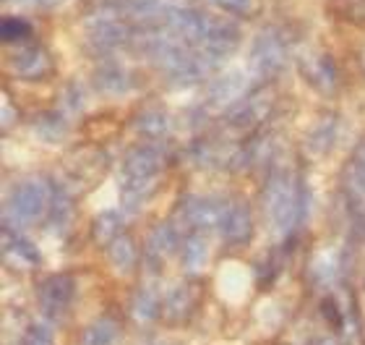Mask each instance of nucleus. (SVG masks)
<instances>
[{
  "label": "nucleus",
  "instance_id": "nucleus-1",
  "mask_svg": "<svg viewBox=\"0 0 365 345\" xmlns=\"http://www.w3.org/2000/svg\"><path fill=\"white\" fill-rule=\"evenodd\" d=\"M160 26H168L170 31H175L178 37L209 53L214 61H222L225 55L232 53L237 45V37H240L235 26L220 19V16L206 14L201 8L178 6V3H168Z\"/></svg>",
  "mask_w": 365,
  "mask_h": 345
},
{
  "label": "nucleus",
  "instance_id": "nucleus-2",
  "mask_svg": "<svg viewBox=\"0 0 365 345\" xmlns=\"http://www.w3.org/2000/svg\"><path fill=\"white\" fill-rule=\"evenodd\" d=\"M264 207L274 228L287 236L305 217V186L287 170H272L264 186Z\"/></svg>",
  "mask_w": 365,
  "mask_h": 345
},
{
  "label": "nucleus",
  "instance_id": "nucleus-3",
  "mask_svg": "<svg viewBox=\"0 0 365 345\" xmlns=\"http://www.w3.org/2000/svg\"><path fill=\"white\" fill-rule=\"evenodd\" d=\"M165 168V152L160 146L144 144L130 149L128 157L123 160L120 178H123V207L133 212L146 201V196L152 194V186L157 176Z\"/></svg>",
  "mask_w": 365,
  "mask_h": 345
},
{
  "label": "nucleus",
  "instance_id": "nucleus-4",
  "mask_svg": "<svg viewBox=\"0 0 365 345\" xmlns=\"http://www.w3.org/2000/svg\"><path fill=\"white\" fill-rule=\"evenodd\" d=\"M53 204V191L45 181L29 178L14 186V191L8 196L6 204V225L21 228V225H34L45 215H50Z\"/></svg>",
  "mask_w": 365,
  "mask_h": 345
},
{
  "label": "nucleus",
  "instance_id": "nucleus-5",
  "mask_svg": "<svg viewBox=\"0 0 365 345\" xmlns=\"http://www.w3.org/2000/svg\"><path fill=\"white\" fill-rule=\"evenodd\" d=\"M39 306L47 316L53 319H61L68 306L73 304V296H76V280L71 275H53L39 283Z\"/></svg>",
  "mask_w": 365,
  "mask_h": 345
},
{
  "label": "nucleus",
  "instance_id": "nucleus-6",
  "mask_svg": "<svg viewBox=\"0 0 365 345\" xmlns=\"http://www.w3.org/2000/svg\"><path fill=\"white\" fill-rule=\"evenodd\" d=\"M282 66H284V42L279 39V34L277 31L259 34L251 50V69L261 79H269L274 74H279Z\"/></svg>",
  "mask_w": 365,
  "mask_h": 345
},
{
  "label": "nucleus",
  "instance_id": "nucleus-7",
  "mask_svg": "<svg viewBox=\"0 0 365 345\" xmlns=\"http://www.w3.org/2000/svg\"><path fill=\"white\" fill-rule=\"evenodd\" d=\"M86 31H89V42L97 47H118L133 39L130 24H125V19H120L118 14H99L89 21Z\"/></svg>",
  "mask_w": 365,
  "mask_h": 345
},
{
  "label": "nucleus",
  "instance_id": "nucleus-8",
  "mask_svg": "<svg viewBox=\"0 0 365 345\" xmlns=\"http://www.w3.org/2000/svg\"><path fill=\"white\" fill-rule=\"evenodd\" d=\"M220 230H222V238L230 246L248 244L253 233V217L248 204H243V201H227V209H225Z\"/></svg>",
  "mask_w": 365,
  "mask_h": 345
},
{
  "label": "nucleus",
  "instance_id": "nucleus-9",
  "mask_svg": "<svg viewBox=\"0 0 365 345\" xmlns=\"http://www.w3.org/2000/svg\"><path fill=\"white\" fill-rule=\"evenodd\" d=\"M344 191H347L350 207L358 215H365V139L355 146L352 157L347 160V168H344Z\"/></svg>",
  "mask_w": 365,
  "mask_h": 345
},
{
  "label": "nucleus",
  "instance_id": "nucleus-10",
  "mask_svg": "<svg viewBox=\"0 0 365 345\" xmlns=\"http://www.w3.org/2000/svg\"><path fill=\"white\" fill-rule=\"evenodd\" d=\"M3 254L8 264L16 269H31L39 264V249L11 225H3Z\"/></svg>",
  "mask_w": 365,
  "mask_h": 345
},
{
  "label": "nucleus",
  "instance_id": "nucleus-11",
  "mask_svg": "<svg viewBox=\"0 0 365 345\" xmlns=\"http://www.w3.org/2000/svg\"><path fill=\"white\" fill-rule=\"evenodd\" d=\"M300 71L308 79V84L316 86L319 92L329 94L336 89V69L329 55H308L300 61Z\"/></svg>",
  "mask_w": 365,
  "mask_h": 345
},
{
  "label": "nucleus",
  "instance_id": "nucleus-12",
  "mask_svg": "<svg viewBox=\"0 0 365 345\" xmlns=\"http://www.w3.org/2000/svg\"><path fill=\"white\" fill-rule=\"evenodd\" d=\"M11 69H14L16 76L21 79H45L50 74V55L42 50L39 45L24 47L11 58Z\"/></svg>",
  "mask_w": 365,
  "mask_h": 345
},
{
  "label": "nucleus",
  "instance_id": "nucleus-13",
  "mask_svg": "<svg viewBox=\"0 0 365 345\" xmlns=\"http://www.w3.org/2000/svg\"><path fill=\"white\" fill-rule=\"evenodd\" d=\"M269 97L267 94H251V97H243V100L232 105L227 113V121L237 129H251L256 123H261L269 113Z\"/></svg>",
  "mask_w": 365,
  "mask_h": 345
},
{
  "label": "nucleus",
  "instance_id": "nucleus-14",
  "mask_svg": "<svg viewBox=\"0 0 365 345\" xmlns=\"http://www.w3.org/2000/svg\"><path fill=\"white\" fill-rule=\"evenodd\" d=\"M180 244V230L175 228L173 223H165V225H157L152 230V236H149V244H146V259L152 261V264H165L170 254L175 251V246Z\"/></svg>",
  "mask_w": 365,
  "mask_h": 345
},
{
  "label": "nucleus",
  "instance_id": "nucleus-15",
  "mask_svg": "<svg viewBox=\"0 0 365 345\" xmlns=\"http://www.w3.org/2000/svg\"><path fill=\"white\" fill-rule=\"evenodd\" d=\"M198 304V288L196 285H178L175 291L170 293L168 299H165V316H168V322L178 324V322H185L190 314H193V309Z\"/></svg>",
  "mask_w": 365,
  "mask_h": 345
},
{
  "label": "nucleus",
  "instance_id": "nucleus-16",
  "mask_svg": "<svg viewBox=\"0 0 365 345\" xmlns=\"http://www.w3.org/2000/svg\"><path fill=\"white\" fill-rule=\"evenodd\" d=\"M123 228H125V217L118 209H105L94 217L91 223V238L94 244L99 246H110L118 236H123Z\"/></svg>",
  "mask_w": 365,
  "mask_h": 345
},
{
  "label": "nucleus",
  "instance_id": "nucleus-17",
  "mask_svg": "<svg viewBox=\"0 0 365 345\" xmlns=\"http://www.w3.org/2000/svg\"><path fill=\"white\" fill-rule=\"evenodd\" d=\"M123 330L118 319L113 316H99L81 332V345H118Z\"/></svg>",
  "mask_w": 365,
  "mask_h": 345
},
{
  "label": "nucleus",
  "instance_id": "nucleus-18",
  "mask_svg": "<svg viewBox=\"0 0 365 345\" xmlns=\"http://www.w3.org/2000/svg\"><path fill=\"white\" fill-rule=\"evenodd\" d=\"M206 261H209V246H206L204 233H188V236H182V264L190 272H198V269L206 267Z\"/></svg>",
  "mask_w": 365,
  "mask_h": 345
},
{
  "label": "nucleus",
  "instance_id": "nucleus-19",
  "mask_svg": "<svg viewBox=\"0 0 365 345\" xmlns=\"http://www.w3.org/2000/svg\"><path fill=\"white\" fill-rule=\"evenodd\" d=\"M162 311V299L152 291H138L130 301V316L141 324L154 322Z\"/></svg>",
  "mask_w": 365,
  "mask_h": 345
},
{
  "label": "nucleus",
  "instance_id": "nucleus-20",
  "mask_svg": "<svg viewBox=\"0 0 365 345\" xmlns=\"http://www.w3.org/2000/svg\"><path fill=\"white\" fill-rule=\"evenodd\" d=\"M107 259L115 269L120 272H128L133 264H136V246L128 236H118L113 244L107 246Z\"/></svg>",
  "mask_w": 365,
  "mask_h": 345
},
{
  "label": "nucleus",
  "instance_id": "nucleus-21",
  "mask_svg": "<svg viewBox=\"0 0 365 345\" xmlns=\"http://www.w3.org/2000/svg\"><path fill=\"white\" fill-rule=\"evenodd\" d=\"M136 131L146 139H162L168 134V118L157 110H146L136 121Z\"/></svg>",
  "mask_w": 365,
  "mask_h": 345
},
{
  "label": "nucleus",
  "instance_id": "nucleus-22",
  "mask_svg": "<svg viewBox=\"0 0 365 345\" xmlns=\"http://www.w3.org/2000/svg\"><path fill=\"white\" fill-rule=\"evenodd\" d=\"M29 34H31V26L24 21V19L8 16V19H3V24H0V37H3V42H8V45H19L24 39H29Z\"/></svg>",
  "mask_w": 365,
  "mask_h": 345
},
{
  "label": "nucleus",
  "instance_id": "nucleus-23",
  "mask_svg": "<svg viewBox=\"0 0 365 345\" xmlns=\"http://www.w3.org/2000/svg\"><path fill=\"white\" fill-rule=\"evenodd\" d=\"M214 6H220L222 11H227L232 16H240V19H253L259 14V3L256 0H212Z\"/></svg>",
  "mask_w": 365,
  "mask_h": 345
},
{
  "label": "nucleus",
  "instance_id": "nucleus-24",
  "mask_svg": "<svg viewBox=\"0 0 365 345\" xmlns=\"http://www.w3.org/2000/svg\"><path fill=\"white\" fill-rule=\"evenodd\" d=\"M50 217H53V225H58V228H63L71 220V199L63 191H53Z\"/></svg>",
  "mask_w": 365,
  "mask_h": 345
},
{
  "label": "nucleus",
  "instance_id": "nucleus-25",
  "mask_svg": "<svg viewBox=\"0 0 365 345\" xmlns=\"http://www.w3.org/2000/svg\"><path fill=\"white\" fill-rule=\"evenodd\" d=\"M97 84L107 92H120L125 86V74L120 69H102L97 74Z\"/></svg>",
  "mask_w": 365,
  "mask_h": 345
},
{
  "label": "nucleus",
  "instance_id": "nucleus-26",
  "mask_svg": "<svg viewBox=\"0 0 365 345\" xmlns=\"http://www.w3.org/2000/svg\"><path fill=\"white\" fill-rule=\"evenodd\" d=\"M331 136H334V129L331 126H319V129L311 134V149L313 154H324L331 146Z\"/></svg>",
  "mask_w": 365,
  "mask_h": 345
},
{
  "label": "nucleus",
  "instance_id": "nucleus-27",
  "mask_svg": "<svg viewBox=\"0 0 365 345\" xmlns=\"http://www.w3.org/2000/svg\"><path fill=\"white\" fill-rule=\"evenodd\" d=\"M24 345H55V343H53V335H50L47 327H42V324H31L29 330H26V335H24Z\"/></svg>",
  "mask_w": 365,
  "mask_h": 345
},
{
  "label": "nucleus",
  "instance_id": "nucleus-28",
  "mask_svg": "<svg viewBox=\"0 0 365 345\" xmlns=\"http://www.w3.org/2000/svg\"><path fill=\"white\" fill-rule=\"evenodd\" d=\"M313 345H342L336 338H319Z\"/></svg>",
  "mask_w": 365,
  "mask_h": 345
}]
</instances>
